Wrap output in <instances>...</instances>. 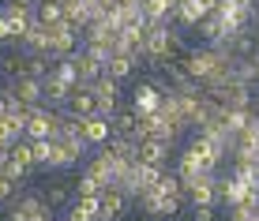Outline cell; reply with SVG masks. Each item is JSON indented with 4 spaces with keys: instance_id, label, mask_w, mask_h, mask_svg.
<instances>
[{
    "instance_id": "obj_26",
    "label": "cell",
    "mask_w": 259,
    "mask_h": 221,
    "mask_svg": "<svg viewBox=\"0 0 259 221\" xmlns=\"http://www.w3.org/2000/svg\"><path fill=\"white\" fill-rule=\"evenodd\" d=\"M192 210V221H218V206L207 202V206H188Z\"/></svg>"
},
{
    "instance_id": "obj_22",
    "label": "cell",
    "mask_w": 259,
    "mask_h": 221,
    "mask_svg": "<svg viewBox=\"0 0 259 221\" xmlns=\"http://www.w3.org/2000/svg\"><path fill=\"white\" fill-rule=\"evenodd\" d=\"M71 191H75V199H79V195H98V191H102V184H98L94 176L83 169V173L75 176V180H71Z\"/></svg>"
},
{
    "instance_id": "obj_11",
    "label": "cell",
    "mask_w": 259,
    "mask_h": 221,
    "mask_svg": "<svg viewBox=\"0 0 259 221\" xmlns=\"http://www.w3.org/2000/svg\"><path fill=\"white\" fill-rule=\"evenodd\" d=\"M64 221H98V195H79V199H71Z\"/></svg>"
},
{
    "instance_id": "obj_19",
    "label": "cell",
    "mask_w": 259,
    "mask_h": 221,
    "mask_svg": "<svg viewBox=\"0 0 259 221\" xmlns=\"http://www.w3.org/2000/svg\"><path fill=\"white\" fill-rule=\"evenodd\" d=\"M23 75V52L12 49V52H0V79L4 83H12V79Z\"/></svg>"
},
{
    "instance_id": "obj_18",
    "label": "cell",
    "mask_w": 259,
    "mask_h": 221,
    "mask_svg": "<svg viewBox=\"0 0 259 221\" xmlns=\"http://www.w3.org/2000/svg\"><path fill=\"white\" fill-rule=\"evenodd\" d=\"M71 60H75V72H79V79H83V86H91L98 75L105 72V64H98V60H91V57H83V52H71Z\"/></svg>"
},
{
    "instance_id": "obj_16",
    "label": "cell",
    "mask_w": 259,
    "mask_h": 221,
    "mask_svg": "<svg viewBox=\"0 0 259 221\" xmlns=\"http://www.w3.org/2000/svg\"><path fill=\"white\" fill-rule=\"evenodd\" d=\"M139 12L147 23H169V12H173V0H139Z\"/></svg>"
},
{
    "instance_id": "obj_1",
    "label": "cell",
    "mask_w": 259,
    "mask_h": 221,
    "mask_svg": "<svg viewBox=\"0 0 259 221\" xmlns=\"http://www.w3.org/2000/svg\"><path fill=\"white\" fill-rule=\"evenodd\" d=\"M87 154H91V146L83 139H53V154L46 169H75Z\"/></svg>"
},
{
    "instance_id": "obj_17",
    "label": "cell",
    "mask_w": 259,
    "mask_h": 221,
    "mask_svg": "<svg viewBox=\"0 0 259 221\" xmlns=\"http://www.w3.org/2000/svg\"><path fill=\"white\" fill-rule=\"evenodd\" d=\"M60 19H64V8H60V0H38V8H34V23L57 26Z\"/></svg>"
},
{
    "instance_id": "obj_10",
    "label": "cell",
    "mask_w": 259,
    "mask_h": 221,
    "mask_svg": "<svg viewBox=\"0 0 259 221\" xmlns=\"http://www.w3.org/2000/svg\"><path fill=\"white\" fill-rule=\"evenodd\" d=\"M15 45H19V52H49V30L41 23H30V30H26Z\"/></svg>"
},
{
    "instance_id": "obj_30",
    "label": "cell",
    "mask_w": 259,
    "mask_h": 221,
    "mask_svg": "<svg viewBox=\"0 0 259 221\" xmlns=\"http://www.w3.org/2000/svg\"><path fill=\"white\" fill-rule=\"evenodd\" d=\"M30 221H53V214H41V217H30Z\"/></svg>"
},
{
    "instance_id": "obj_12",
    "label": "cell",
    "mask_w": 259,
    "mask_h": 221,
    "mask_svg": "<svg viewBox=\"0 0 259 221\" xmlns=\"http://www.w3.org/2000/svg\"><path fill=\"white\" fill-rule=\"evenodd\" d=\"M109 135H113V128H109V120H105V117H87L83 120V139L91 146H105V143H109Z\"/></svg>"
},
{
    "instance_id": "obj_7",
    "label": "cell",
    "mask_w": 259,
    "mask_h": 221,
    "mask_svg": "<svg viewBox=\"0 0 259 221\" xmlns=\"http://www.w3.org/2000/svg\"><path fill=\"white\" fill-rule=\"evenodd\" d=\"M64 113H71V117H79V120L94 117V94H91V86H75V90L68 94V101H64Z\"/></svg>"
},
{
    "instance_id": "obj_25",
    "label": "cell",
    "mask_w": 259,
    "mask_h": 221,
    "mask_svg": "<svg viewBox=\"0 0 259 221\" xmlns=\"http://www.w3.org/2000/svg\"><path fill=\"white\" fill-rule=\"evenodd\" d=\"M15 139H23V131L15 128V124L8 120V117H0V143H4V146H12Z\"/></svg>"
},
{
    "instance_id": "obj_8",
    "label": "cell",
    "mask_w": 259,
    "mask_h": 221,
    "mask_svg": "<svg viewBox=\"0 0 259 221\" xmlns=\"http://www.w3.org/2000/svg\"><path fill=\"white\" fill-rule=\"evenodd\" d=\"M41 195H46L49 210H68V202L75 199V191H71V180H49L46 188H41Z\"/></svg>"
},
{
    "instance_id": "obj_29",
    "label": "cell",
    "mask_w": 259,
    "mask_h": 221,
    "mask_svg": "<svg viewBox=\"0 0 259 221\" xmlns=\"http://www.w3.org/2000/svg\"><path fill=\"white\" fill-rule=\"evenodd\" d=\"M120 8H139V0H117Z\"/></svg>"
},
{
    "instance_id": "obj_5",
    "label": "cell",
    "mask_w": 259,
    "mask_h": 221,
    "mask_svg": "<svg viewBox=\"0 0 259 221\" xmlns=\"http://www.w3.org/2000/svg\"><path fill=\"white\" fill-rule=\"evenodd\" d=\"M4 86H8V94H12L15 101H23V105H38L41 101V79L19 75V79H12V83H4Z\"/></svg>"
},
{
    "instance_id": "obj_21",
    "label": "cell",
    "mask_w": 259,
    "mask_h": 221,
    "mask_svg": "<svg viewBox=\"0 0 259 221\" xmlns=\"http://www.w3.org/2000/svg\"><path fill=\"white\" fill-rule=\"evenodd\" d=\"M91 94H94V98H102V94H109V98H120V83H117V79H113V75H98L94 79V83H91Z\"/></svg>"
},
{
    "instance_id": "obj_20",
    "label": "cell",
    "mask_w": 259,
    "mask_h": 221,
    "mask_svg": "<svg viewBox=\"0 0 259 221\" xmlns=\"http://www.w3.org/2000/svg\"><path fill=\"white\" fill-rule=\"evenodd\" d=\"M105 75H113L117 83H124V79L136 75V60H132V57H113L109 64H105Z\"/></svg>"
},
{
    "instance_id": "obj_14",
    "label": "cell",
    "mask_w": 259,
    "mask_h": 221,
    "mask_svg": "<svg viewBox=\"0 0 259 221\" xmlns=\"http://www.w3.org/2000/svg\"><path fill=\"white\" fill-rule=\"evenodd\" d=\"M12 206H19L26 217H41V214H53L49 210V202H46V195H41V191H23L19 199L12 202Z\"/></svg>"
},
{
    "instance_id": "obj_15",
    "label": "cell",
    "mask_w": 259,
    "mask_h": 221,
    "mask_svg": "<svg viewBox=\"0 0 259 221\" xmlns=\"http://www.w3.org/2000/svg\"><path fill=\"white\" fill-rule=\"evenodd\" d=\"M53 79H57L60 86H68V90H75V86H83V79H79V72H75V60L71 57H60L57 64H53V72H49Z\"/></svg>"
},
{
    "instance_id": "obj_2",
    "label": "cell",
    "mask_w": 259,
    "mask_h": 221,
    "mask_svg": "<svg viewBox=\"0 0 259 221\" xmlns=\"http://www.w3.org/2000/svg\"><path fill=\"white\" fill-rule=\"evenodd\" d=\"M132 199L120 188H102L98 191V221H124L128 217Z\"/></svg>"
},
{
    "instance_id": "obj_24",
    "label": "cell",
    "mask_w": 259,
    "mask_h": 221,
    "mask_svg": "<svg viewBox=\"0 0 259 221\" xmlns=\"http://www.w3.org/2000/svg\"><path fill=\"white\" fill-rule=\"evenodd\" d=\"M23 184H15V180H8V176H0V206H12L15 199L23 195Z\"/></svg>"
},
{
    "instance_id": "obj_4",
    "label": "cell",
    "mask_w": 259,
    "mask_h": 221,
    "mask_svg": "<svg viewBox=\"0 0 259 221\" xmlns=\"http://www.w3.org/2000/svg\"><path fill=\"white\" fill-rule=\"evenodd\" d=\"M49 30V57L53 60H60V57H71V52L79 49V34L75 30H68L64 23H57V26H46Z\"/></svg>"
},
{
    "instance_id": "obj_3",
    "label": "cell",
    "mask_w": 259,
    "mask_h": 221,
    "mask_svg": "<svg viewBox=\"0 0 259 221\" xmlns=\"http://www.w3.org/2000/svg\"><path fill=\"white\" fill-rule=\"evenodd\" d=\"M136 161H143V165H162V169H169V161H173V146L162 143V139H143V143L136 146Z\"/></svg>"
},
{
    "instance_id": "obj_9",
    "label": "cell",
    "mask_w": 259,
    "mask_h": 221,
    "mask_svg": "<svg viewBox=\"0 0 259 221\" xmlns=\"http://www.w3.org/2000/svg\"><path fill=\"white\" fill-rule=\"evenodd\" d=\"M109 128H113V135L136 139V128H139V113L132 109V105H120V109L109 117Z\"/></svg>"
},
{
    "instance_id": "obj_13",
    "label": "cell",
    "mask_w": 259,
    "mask_h": 221,
    "mask_svg": "<svg viewBox=\"0 0 259 221\" xmlns=\"http://www.w3.org/2000/svg\"><path fill=\"white\" fill-rule=\"evenodd\" d=\"M53 64L57 60L49 52H23V75H30V79H46L53 72Z\"/></svg>"
},
{
    "instance_id": "obj_6",
    "label": "cell",
    "mask_w": 259,
    "mask_h": 221,
    "mask_svg": "<svg viewBox=\"0 0 259 221\" xmlns=\"http://www.w3.org/2000/svg\"><path fill=\"white\" fill-rule=\"evenodd\" d=\"M128 105L139 113V117H147V113H154L158 105H162V94H158L154 86L147 83V79H139V83H136V90H132V101H128Z\"/></svg>"
},
{
    "instance_id": "obj_32",
    "label": "cell",
    "mask_w": 259,
    "mask_h": 221,
    "mask_svg": "<svg viewBox=\"0 0 259 221\" xmlns=\"http://www.w3.org/2000/svg\"><path fill=\"white\" fill-rule=\"evenodd\" d=\"M173 4H177V0H173Z\"/></svg>"
},
{
    "instance_id": "obj_27",
    "label": "cell",
    "mask_w": 259,
    "mask_h": 221,
    "mask_svg": "<svg viewBox=\"0 0 259 221\" xmlns=\"http://www.w3.org/2000/svg\"><path fill=\"white\" fill-rule=\"evenodd\" d=\"M12 8H19V12H30L34 15V8H38V0H8Z\"/></svg>"
},
{
    "instance_id": "obj_23",
    "label": "cell",
    "mask_w": 259,
    "mask_h": 221,
    "mask_svg": "<svg viewBox=\"0 0 259 221\" xmlns=\"http://www.w3.org/2000/svg\"><path fill=\"white\" fill-rule=\"evenodd\" d=\"M30 154H34V165L46 169L49 165V154H53V139H30Z\"/></svg>"
},
{
    "instance_id": "obj_31",
    "label": "cell",
    "mask_w": 259,
    "mask_h": 221,
    "mask_svg": "<svg viewBox=\"0 0 259 221\" xmlns=\"http://www.w3.org/2000/svg\"><path fill=\"white\" fill-rule=\"evenodd\" d=\"M255 217H259V206H255Z\"/></svg>"
},
{
    "instance_id": "obj_28",
    "label": "cell",
    "mask_w": 259,
    "mask_h": 221,
    "mask_svg": "<svg viewBox=\"0 0 259 221\" xmlns=\"http://www.w3.org/2000/svg\"><path fill=\"white\" fill-rule=\"evenodd\" d=\"M4 41H12V30H8V19L0 15V45H4Z\"/></svg>"
}]
</instances>
